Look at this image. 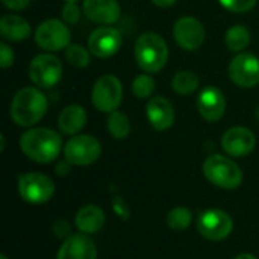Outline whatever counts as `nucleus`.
<instances>
[{
	"label": "nucleus",
	"instance_id": "obj_1",
	"mask_svg": "<svg viewBox=\"0 0 259 259\" xmlns=\"http://www.w3.org/2000/svg\"><path fill=\"white\" fill-rule=\"evenodd\" d=\"M20 149L30 161L49 164L59 156L62 138L53 129L32 127L20 137Z\"/></svg>",
	"mask_w": 259,
	"mask_h": 259
},
{
	"label": "nucleus",
	"instance_id": "obj_2",
	"mask_svg": "<svg viewBox=\"0 0 259 259\" xmlns=\"http://www.w3.org/2000/svg\"><path fill=\"white\" fill-rule=\"evenodd\" d=\"M47 106V99L38 87H24L14 96L9 114L17 126L32 127L46 115Z\"/></svg>",
	"mask_w": 259,
	"mask_h": 259
},
{
	"label": "nucleus",
	"instance_id": "obj_3",
	"mask_svg": "<svg viewBox=\"0 0 259 259\" xmlns=\"http://www.w3.org/2000/svg\"><path fill=\"white\" fill-rule=\"evenodd\" d=\"M134 55L144 73H159L168 61V46L159 33L146 32L138 36Z\"/></svg>",
	"mask_w": 259,
	"mask_h": 259
},
{
	"label": "nucleus",
	"instance_id": "obj_4",
	"mask_svg": "<svg viewBox=\"0 0 259 259\" xmlns=\"http://www.w3.org/2000/svg\"><path fill=\"white\" fill-rule=\"evenodd\" d=\"M203 176L212 185L223 190H235L243 184V170L240 165L225 155H211L203 161Z\"/></svg>",
	"mask_w": 259,
	"mask_h": 259
},
{
	"label": "nucleus",
	"instance_id": "obj_5",
	"mask_svg": "<svg viewBox=\"0 0 259 259\" xmlns=\"http://www.w3.org/2000/svg\"><path fill=\"white\" fill-rule=\"evenodd\" d=\"M93 105L97 111L111 114L118 109L123 100V85L120 79L114 74H103L100 76L91 93Z\"/></svg>",
	"mask_w": 259,
	"mask_h": 259
},
{
	"label": "nucleus",
	"instance_id": "obj_6",
	"mask_svg": "<svg viewBox=\"0 0 259 259\" xmlns=\"http://www.w3.org/2000/svg\"><path fill=\"white\" fill-rule=\"evenodd\" d=\"M18 193L24 202L32 205H42L53 197L55 184L47 175L30 171L18 176Z\"/></svg>",
	"mask_w": 259,
	"mask_h": 259
},
{
	"label": "nucleus",
	"instance_id": "obj_7",
	"mask_svg": "<svg viewBox=\"0 0 259 259\" xmlns=\"http://www.w3.org/2000/svg\"><path fill=\"white\" fill-rule=\"evenodd\" d=\"M102 155V144L93 135L80 134L73 135L64 146V158L77 167H85L94 164Z\"/></svg>",
	"mask_w": 259,
	"mask_h": 259
},
{
	"label": "nucleus",
	"instance_id": "obj_8",
	"mask_svg": "<svg viewBox=\"0 0 259 259\" xmlns=\"http://www.w3.org/2000/svg\"><path fill=\"white\" fill-rule=\"evenodd\" d=\"M70 38L71 33L67 23L58 18L44 20L35 30V42L49 53L65 50L71 44Z\"/></svg>",
	"mask_w": 259,
	"mask_h": 259
},
{
	"label": "nucleus",
	"instance_id": "obj_9",
	"mask_svg": "<svg viewBox=\"0 0 259 259\" xmlns=\"http://www.w3.org/2000/svg\"><path fill=\"white\" fill-rule=\"evenodd\" d=\"M29 77L33 85L38 88L47 90L58 85L62 79V64L61 61L50 53L36 55L29 65Z\"/></svg>",
	"mask_w": 259,
	"mask_h": 259
},
{
	"label": "nucleus",
	"instance_id": "obj_10",
	"mask_svg": "<svg viewBox=\"0 0 259 259\" xmlns=\"http://www.w3.org/2000/svg\"><path fill=\"white\" fill-rule=\"evenodd\" d=\"M234 229V220L223 209H205L197 217V231L211 241L226 240Z\"/></svg>",
	"mask_w": 259,
	"mask_h": 259
},
{
	"label": "nucleus",
	"instance_id": "obj_11",
	"mask_svg": "<svg viewBox=\"0 0 259 259\" xmlns=\"http://www.w3.org/2000/svg\"><path fill=\"white\" fill-rule=\"evenodd\" d=\"M229 77L240 88H253L259 83V58L241 52L229 64Z\"/></svg>",
	"mask_w": 259,
	"mask_h": 259
},
{
	"label": "nucleus",
	"instance_id": "obj_12",
	"mask_svg": "<svg viewBox=\"0 0 259 259\" xmlns=\"http://www.w3.org/2000/svg\"><path fill=\"white\" fill-rule=\"evenodd\" d=\"M173 36L179 47L187 52H196L202 47L206 32L197 18L182 17L173 26Z\"/></svg>",
	"mask_w": 259,
	"mask_h": 259
},
{
	"label": "nucleus",
	"instance_id": "obj_13",
	"mask_svg": "<svg viewBox=\"0 0 259 259\" xmlns=\"http://www.w3.org/2000/svg\"><path fill=\"white\" fill-rule=\"evenodd\" d=\"M123 44V35L112 26H102L93 30L88 38L90 52L102 59L114 56Z\"/></svg>",
	"mask_w": 259,
	"mask_h": 259
},
{
	"label": "nucleus",
	"instance_id": "obj_14",
	"mask_svg": "<svg viewBox=\"0 0 259 259\" xmlns=\"http://www.w3.org/2000/svg\"><path fill=\"white\" fill-rule=\"evenodd\" d=\"M223 150L232 158H243L252 153L256 147L255 134L244 126H234L223 134L222 138Z\"/></svg>",
	"mask_w": 259,
	"mask_h": 259
},
{
	"label": "nucleus",
	"instance_id": "obj_15",
	"mask_svg": "<svg viewBox=\"0 0 259 259\" xmlns=\"http://www.w3.org/2000/svg\"><path fill=\"white\" fill-rule=\"evenodd\" d=\"M197 109L203 120L208 123H215L225 115L226 97L222 90L215 87H206L197 97Z\"/></svg>",
	"mask_w": 259,
	"mask_h": 259
},
{
	"label": "nucleus",
	"instance_id": "obj_16",
	"mask_svg": "<svg viewBox=\"0 0 259 259\" xmlns=\"http://www.w3.org/2000/svg\"><path fill=\"white\" fill-rule=\"evenodd\" d=\"M56 259H97V247L87 234H71L64 240Z\"/></svg>",
	"mask_w": 259,
	"mask_h": 259
},
{
	"label": "nucleus",
	"instance_id": "obj_17",
	"mask_svg": "<svg viewBox=\"0 0 259 259\" xmlns=\"http://www.w3.org/2000/svg\"><path fill=\"white\" fill-rule=\"evenodd\" d=\"M146 115H147L150 126L158 132H164V131L170 129L173 126L175 117H176L171 102L162 96L152 97L147 102Z\"/></svg>",
	"mask_w": 259,
	"mask_h": 259
},
{
	"label": "nucleus",
	"instance_id": "obj_18",
	"mask_svg": "<svg viewBox=\"0 0 259 259\" xmlns=\"http://www.w3.org/2000/svg\"><path fill=\"white\" fill-rule=\"evenodd\" d=\"M82 9L87 18L106 26L117 23L121 14L117 0H83Z\"/></svg>",
	"mask_w": 259,
	"mask_h": 259
},
{
	"label": "nucleus",
	"instance_id": "obj_19",
	"mask_svg": "<svg viewBox=\"0 0 259 259\" xmlns=\"http://www.w3.org/2000/svg\"><path fill=\"white\" fill-rule=\"evenodd\" d=\"M105 222H106V215L103 209L96 205L82 206L74 217V226L82 234H87V235L97 234L105 226Z\"/></svg>",
	"mask_w": 259,
	"mask_h": 259
},
{
	"label": "nucleus",
	"instance_id": "obj_20",
	"mask_svg": "<svg viewBox=\"0 0 259 259\" xmlns=\"http://www.w3.org/2000/svg\"><path fill=\"white\" fill-rule=\"evenodd\" d=\"M87 124V111L80 105L65 106L58 118V127L65 135H77Z\"/></svg>",
	"mask_w": 259,
	"mask_h": 259
},
{
	"label": "nucleus",
	"instance_id": "obj_21",
	"mask_svg": "<svg viewBox=\"0 0 259 259\" xmlns=\"http://www.w3.org/2000/svg\"><path fill=\"white\" fill-rule=\"evenodd\" d=\"M32 27L27 20H24L20 15L15 14H8L3 15L0 20V33L3 39L18 42L23 39H27L30 36Z\"/></svg>",
	"mask_w": 259,
	"mask_h": 259
},
{
	"label": "nucleus",
	"instance_id": "obj_22",
	"mask_svg": "<svg viewBox=\"0 0 259 259\" xmlns=\"http://www.w3.org/2000/svg\"><path fill=\"white\" fill-rule=\"evenodd\" d=\"M225 42L226 47L231 52L235 53H241L249 44H250V32L246 26L243 24H237L228 29L226 36H225Z\"/></svg>",
	"mask_w": 259,
	"mask_h": 259
},
{
	"label": "nucleus",
	"instance_id": "obj_23",
	"mask_svg": "<svg viewBox=\"0 0 259 259\" xmlns=\"http://www.w3.org/2000/svg\"><path fill=\"white\" fill-rule=\"evenodd\" d=\"M199 85H200V80L197 74L190 70L178 71L171 79V88L175 90V93L181 96H191L199 88Z\"/></svg>",
	"mask_w": 259,
	"mask_h": 259
},
{
	"label": "nucleus",
	"instance_id": "obj_24",
	"mask_svg": "<svg viewBox=\"0 0 259 259\" xmlns=\"http://www.w3.org/2000/svg\"><path fill=\"white\" fill-rule=\"evenodd\" d=\"M108 132L115 140H124L131 134V120L124 112L114 111L109 114L106 121Z\"/></svg>",
	"mask_w": 259,
	"mask_h": 259
},
{
	"label": "nucleus",
	"instance_id": "obj_25",
	"mask_svg": "<svg viewBox=\"0 0 259 259\" xmlns=\"http://www.w3.org/2000/svg\"><path fill=\"white\" fill-rule=\"evenodd\" d=\"M193 223V212L187 206H176L167 214V225L173 231H185Z\"/></svg>",
	"mask_w": 259,
	"mask_h": 259
},
{
	"label": "nucleus",
	"instance_id": "obj_26",
	"mask_svg": "<svg viewBox=\"0 0 259 259\" xmlns=\"http://www.w3.org/2000/svg\"><path fill=\"white\" fill-rule=\"evenodd\" d=\"M65 59L68 61V64L77 68H83L88 67L91 62V52L90 49H85L82 44H70L65 49Z\"/></svg>",
	"mask_w": 259,
	"mask_h": 259
},
{
	"label": "nucleus",
	"instance_id": "obj_27",
	"mask_svg": "<svg viewBox=\"0 0 259 259\" xmlns=\"http://www.w3.org/2000/svg\"><path fill=\"white\" fill-rule=\"evenodd\" d=\"M132 93L135 94L137 99H150L155 93V79L144 73V74H138L134 80H132Z\"/></svg>",
	"mask_w": 259,
	"mask_h": 259
},
{
	"label": "nucleus",
	"instance_id": "obj_28",
	"mask_svg": "<svg viewBox=\"0 0 259 259\" xmlns=\"http://www.w3.org/2000/svg\"><path fill=\"white\" fill-rule=\"evenodd\" d=\"M220 5L231 11V12H235V14H244L247 11H250L258 0H219Z\"/></svg>",
	"mask_w": 259,
	"mask_h": 259
},
{
	"label": "nucleus",
	"instance_id": "obj_29",
	"mask_svg": "<svg viewBox=\"0 0 259 259\" xmlns=\"http://www.w3.org/2000/svg\"><path fill=\"white\" fill-rule=\"evenodd\" d=\"M62 21H65L67 24H77L79 20H80V8L73 3V2H65V5L62 6Z\"/></svg>",
	"mask_w": 259,
	"mask_h": 259
},
{
	"label": "nucleus",
	"instance_id": "obj_30",
	"mask_svg": "<svg viewBox=\"0 0 259 259\" xmlns=\"http://www.w3.org/2000/svg\"><path fill=\"white\" fill-rule=\"evenodd\" d=\"M14 64V52L12 49L3 41L0 42V67L3 70L9 68L11 65Z\"/></svg>",
	"mask_w": 259,
	"mask_h": 259
},
{
	"label": "nucleus",
	"instance_id": "obj_31",
	"mask_svg": "<svg viewBox=\"0 0 259 259\" xmlns=\"http://www.w3.org/2000/svg\"><path fill=\"white\" fill-rule=\"evenodd\" d=\"M70 225H68V222H65V220H56L55 223H53V232H55V235L58 237V238H68L71 234H70Z\"/></svg>",
	"mask_w": 259,
	"mask_h": 259
},
{
	"label": "nucleus",
	"instance_id": "obj_32",
	"mask_svg": "<svg viewBox=\"0 0 259 259\" xmlns=\"http://www.w3.org/2000/svg\"><path fill=\"white\" fill-rule=\"evenodd\" d=\"M112 206H114V211L117 212V215H118V217H121V219H124V220H127V219H129V208L126 206V203H124V200H123V199L115 197V199H114Z\"/></svg>",
	"mask_w": 259,
	"mask_h": 259
},
{
	"label": "nucleus",
	"instance_id": "obj_33",
	"mask_svg": "<svg viewBox=\"0 0 259 259\" xmlns=\"http://www.w3.org/2000/svg\"><path fill=\"white\" fill-rule=\"evenodd\" d=\"M32 0H2V3L12 11H21L24 8H27L30 5Z\"/></svg>",
	"mask_w": 259,
	"mask_h": 259
},
{
	"label": "nucleus",
	"instance_id": "obj_34",
	"mask_svg": "<svg viewBox=\"0 0 259 259\" xmlns=\"http://www.w3.org/2000/svg\"><path fill=\"white\" fill-rule=\"evenodd\" d=\"M55 170H56V175L58 176H67L70 173V170H71V164L67 159H64V161L58 162V165H56Z\"/></svg>",
	"mask_w": 259,
	"mask_h": 259
},
{
	"label": "nucleus",
	"instance_id": "obj_35",
	"mask_svg": "<svg viewBox=\"0 0 259 259\" xmlns=\"http://www.w3.org/2000/svg\"><path fill=\"white\" fill-rule=\"evenodd\" d=\"M152 3L158 8H171L176 0H152Z\"/></svg>",
	"mask_w": 259,
	"mask_h": 259
},
{
	"label": "nucleus",
	"instance_id": "obj_36",
	"mask_svg": "<svg viewBox=\"0 0 259 259\" xmlns=\"http://www.w3.org/2000/svg\"><path fill=\"white\" fill-rule=\"evenodd\" d=\"M234 259H258V258H256V256H253V255H250V253H241V255L235 256Z\"/></svg>",
	"mask_w": 259,
	"mask_h": 259
},
{
	"label": "nucleus",
	"instance_id": "obj_37",
	"mask_svg": "<svg viewBox=\"0 0 259 259\" xmlns=\"http://www.w3.org/2000/svg\"><path fill=\"white\" fill-rule=\"evenodd\" d=\"M0 152H3L5 150V135H0Z\"/></svg>",
	"mask_w": 259,
	"mask_h": 259
},
{
	"label": "nucleus",
	"instance_id": "obj_38",
	"mask_svg": "<svg viewBox=\"0 0 259 259\" xmlns=\"http://www.w3.org/2000/svg\"><path fill=\"white\" fill-rule=\"evenodd\" d=\"M0 259H9L6 255H0Z\"/></svg>",
	"mask_w": 259,
	"mask_h": 259
},
{
	"label": "nucleus",
	"instance_id": "obj_39",
	"mask_svg": "<svg viewBox=\"0 0 259 259\" xmlns=\"http://www.w3.org/2000/svg\"><path fill=\"white\" fill-rule=\"evenodd\" d=\"M65 2H73V3H76L77 0H65Z\"/></svg>",
	"mask_w": 259,
	"mask_h": 259
},
{
	"label": "nucleus",
	"instance_id": "obj_40",
	"mask_svg": "<svg viewBox=\"0 0 259 259\" xmlns=\"http://www.w3.org/2000/svg\"><path fill=\"white\" fill-rule=\"evenodd\" d=\"M256 115H258V118H259V108H258V111H256Z\"/></svg>",
	"mask_w": 259,
	"mask_h": 259
}]
</instances>
